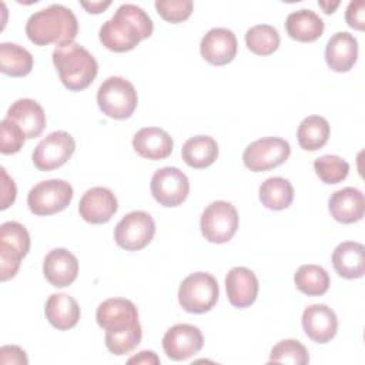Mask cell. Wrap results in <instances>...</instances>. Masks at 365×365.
Returning a JSON list of instances; mask_svg holds the SVG:
<instances>
[{"label": "cell", "instance_id": "52a82bcc", "mask_svg": "<svg viewBox=\"0 0 365 365\" xmlns=\"http://www.w3.org/2000/svg\"><path fill=\"white\" fill-rule=\"evenodd\" d=\"M73 200V187L64 180H47L36 184L27 194V205L36 215L63 211Z\"/></svg>", "mask_w": 365, "mask_h": 365}, {"label": "cell", "instance_id": "1f68e13d", "mask_svg": "<svg viewBox=\"0 0 365 365\" xmlns=\"http://www.w3.org/2000/svg\"><path fill=\"white\" fill-rule=\"evenodd\" d=\"M245 44L257 56H269L279 46V34L274 26L257 24L245 33Z\"/></svg>", "mask_w": 365, "mask_h": 365}, {"label": "cell", "instance_id": "3957f363", "mask_svg": "<svg viewBox=\"0 0 365 365\" xmlns=\"http://www.w3.org/2000/svg\"><path fill=\"white\" fill-rule=\"evenodd\" d=\"M53 64L58 71L63 86L71 91L87 88L98 73L96 58L77 43L56 47L53 51Z\"/></svg>", "mask_w": 365, "mask_h": 365}, {"label": "cell", "instance_id": "8fae6325", "mask_svg": "<svg viewBox=\"0 0 365 365\" xmlns=\"http://www.w3.org/2000/svg\"><path fill=\"white\" fill-rule=\"evenodd\" d=\"M151 194L163 207H177L190 192L187 175L177 167H163L151 177Z\"/></svg>", "mask_w": 365, "mask_h": 365}, {"label": "cell", "instance_id": "d6a6232c", "mask_svg": "<svg viewBox=\"0 0 365 365\" xmlns=\"http://www.w3.org/2000/svg\"><path fill=\"white\" fill-rule=\"evenodd\" d=\"M314 170L319 180L325 184H338L346 178L349 173V164L338 155L325 154L315 160Z\"/></svg>", "mask_w": 365, "mask_h": 365}, {"label": "cell", "instance_id": "8d00e7d4", "mask_svg": "<svg viewBox=\"0 0 365 365\" xmlns=\"http://www.w3.org/2000/svg\"><path fill=\"white\" fill-rule=\"evenodd\" d=\"M143 336V329L137 328L130 332L118 334V335H106V346L114 355H124L131 352L140 344Z\"/></svg>", "mask_w": 365, "mask_h": 365}, {"label": "cell", "instance_id": "6da1fadb", "mask_svg": "<svg viewBox=\"0 0 365 365\" xmlns=\"http://www.w3.org/2000/svg\"><path fill=\"white\" fill-rule=\"evenodd\" d=\"M153 21L150 16L137 4H121L114 16L100 29V41L115 53L133 50L138 43L153 34Z\"/></svg>", "mask_w": 365, "mask_h": 365}, {"label": "cell", "instance_id": "8992f818", "mask_svg": "<svg viewBox=\"0 0 365 365\" xmlns=\"http://www.w3.org/2000/svg\"><path fill=\"white\" fill-rule=\"evenodd\" d=\"M200 228L204 238L212 244L228 242L238 228V212L231 202L214 201L202 212Z\"/></svg>", "mask_w": 365, "mask_h": 365}, {"label": "cell", "instance_id": "4dcf8cb0", "mask_svg": "<svg viewBox=\"0 0 365 365\" xmlns=\"http://www.w3.org/2000/svg\"><path fill=\"white\" fill-rule=\"evenodd\" d=\"M294 282L301 292L311 297H318L328 291L331 281L328 272L322 267L315 264H305L297 269Z\"/></svg>", "mask_w": 365, "mask_h": 365}, {"label": "cell", "instance_id": "ac0fdd59", "mask_svg": "<svg viewBox=\"0 0 365 365\" xmlns=\"http://www.w3.org/2000/svg\"><path fill=\"white\" fill-rule=\"evenodd\" d=\"M225 289L231 305L247 308L255 302L259 285L251 269L245 267H234L225 277Z\"/></svg>", "mask_w": 365, "mask_h": 365}, {"label": "cell", "instance_id": "30bf717a", "mask_svg": "<svg viewBox=\"0 0 365 365\" xmlns=\"http://www.w3.org/2000/svg\"><path fill=\"white\" fill-rule=\"evenodd\" d=\"M96 319L106 331V335H118L141 328L137 307L125 298H110L103 301L97 308Z\"/></svg>", "mask_w": 365, "mask_h": 365}, {"label": "cell", "instance_id": "e575fe53", "mask_svg": "<svg viewBox=\"0 0 365 365\" xmlns=\"http://www.w3.org/2000/svg\"><path fill=\"white\" fill-rule=\"evenodd\" d=\"M27 137L24 131L11 120L3 118L0 121V151L3 154H16L24 145Z\"/></svg>", "mask_w": 365, "mask_h": 365}, {"label": "cell", "instance_id": "ab89813d", "mask_svg": "<svg viewBox=\"0 0 365 365\" xmlns=\"http://www.w3.org/2000/svg\"><path fill=\"white\" fill-rule=\"evenodd\" d=\"M1 364H27L26 352L16 345H6L0 349Z\"/></svg>", "mask_w": 365, "mask_h": 365}, {"label": "cell", "instance_id": "ba28073f", "mask_svg": "<svg viewBox=\"0 0 365 365\" xmlns=\"http://www.w3.org/2000/svg\"><path fill=\"white\" fill-rule=\"evenodd\" d=\"M291 154V145L279 137H264L247 145L242 154L244 165L254 171H268L284 164Z\"/></svg>", "mask_w": 365, "mask_h": 365}, {"label": "cell", "instance_id": "60d3db41", "mask_svg": "<svg viewBox=\"0 0 365 365\" xmlns=\"http://www.w3.org/2000/svg\"><path fill=\"white\" fill-rule=\"evenodd\" d=\"M128 364H160V359L153 351H141L138 355L130 358Z\"/></svg>", "mask_w": 365, "mask_h": 365}, {"label": "cell", "instance_id": "d590c367", "mask_svg": "<svg viewBox=\"0 0 365 365\" xmlns=\"http://www.w3.org/2000/svg\"><path fill=\"white\" fill-rule=\"evenodd\" d=\"M157 13L168 23H181L192 13L191 0H157L154 3Z\"/></svg>", "mask_w": 365, "mask_h": 365}, {"label": "cell", "instance_id": "f1b7e54d", "mask_svg": "<svg viewBox=\"0 0 365 365\" xmlns=\"http://www.w3.org/2000/svg\"><path fill=\"white\" fill-rule=\"evenodd\" d=\"M33 68V56L14 43L0 44V70L11 77L27 76Z\"/></svg>", "mask_w": 365, "mask_h": 365}, {"label": "cell", "instance_id": "4316f807", "mask_svg": "<svg viewBox=\"0 0 365 365\" xmlns=\"http://www.w3.org/2000/svg\"><path fill=\"white\" fill-rule=\"evenodd\" d=\"M181 155L187 165L197 170L207 168L218 157V144L210 135H195L184 143Z\"/></svg>", "mask_w": 365, "mask_h": 365}, {"label": "cell", "instance_id": "7a4b0ae2", "mask_svg": "<svg viewBox=\"0 0 365 365\" xmlns=\"http://www.w3.org/2000/svg\"><path fill=\"white\" fill-rule=\"evenodd\" d=\"M77 33V17L63 4H51L33 13L26 24V34L36 46L56 44L61 47L73 43Z\"/></svg>", "mask_w": 365, "mask_h": 365}, {"label": "cell", "instance_id": "d6986e66", "mask_svg": "<svg viewBox=\"0 0 365 365\" xmlns=\"http://www.w3.org/2000/svg\"><path fill=\"white\" fill-rule=\"evenodd\" d=\"M356 58L358 41L352 34L346 31H338L328 40L325 47V61L332 71H349L356 63Z\"/></svg>", "mask_w": 365, "mask_h": 365}, {"label": "cell", "instance_id": "7402d4cb", "mask_svg": "<svg viewBox=\"0 0 365 365\" xmlns=\"http://www.w3.org/2000/svg\"><path fill=\"white\" fill-rule=\"evenodd\" d=\"M6 118L14 121L27 138L38 137L46 127V114L43 107L31 98H20L7 110Z\"/></svg>", "mask_w": 365, "mask_h": 365}, {"label": "cell", "instance_id": "b9f144b4", "mask_svg": "<svg viewBox=\"0 0 365 365\" xmlns=\"http://www.w3.org/2000/svg\"><path fill=\"white\" fill-rule=\"evenodd\" d=\"M111 3L110 1H91V3H86L83 1L81 6L88 11V13H93V14H97V13H101L103 10H106Z\"/></svg>", "mask_w": 365, "mask_h": 365}, {"label": "cell", "instance_id": "9c48e42d", "mask_svg": "<svg viewBox=\"0 0 365 365\" xmlns=\"http://www.w3.org/2000/svg\"><path fill=\"white\" fill-rule=\"evenodd\" d=\"M155 234V222L145 211H131L114 228L117 245L125 251H138L147 247Z\"/></svg>", "mask_w": 365, "mask_h": 365}, {"label": "cell", "instance_id": "74e56055", "mask_svg": "<svg viewBox=\"0 0 365 365\" xmlns=\"http://www.w3.org/2000/svg\"><path fill=\"white\" fill-rule=\"evenodd\" d=\"M345 20L349 27L362 31L365 27V1H351L345 11Z\"/></svg>", "mask_w": 365, "mask_h": 365}, {"label": "cell", "instance_id": "9a60e30c", "mask_svg": "<svg viewBox=\"0 0 365 365\" xmlns=\"http://www.w3.org/2000/svg\"><path fill=\"white\" fill-rule=\"evenodd\" d=\"M238 43L235 34L222 27L211 29L201 38L200 51L205 61L212 66H225L231 63L237 54Z\"/></svg>", "mask_w": 365, "mask_h": 365}, {"label": "cell", "instance_id": "83f0119b", "mask_svg": "<svg viewBox=\"0 0 365 365\" xmlns=\"http://www.w3.org/2000/svg\"><path fill=\"white\" fill-rule=\"evenodd\" d=\"M259 200L269 210H285L294 200V187L282 177L267 178L259 185Z\"/></svg>", "mask_w": 365, "mask_h": 365}, {"label": "cell", "instance_id": "4fadbf2b", "mask_svg": "<svg viewBox=\"0 0 365 365\" xmlns=\"http://www.w3.org/2000/svg\"><path fill=\"white\" fill-rule=\"evenodd\" d=\"M204 345V338L198 327L191 324H177L171 327L163 336V348L173 361H185Z\"/></svg>", "mask_w": 365, "mask_h": 365}, {"label": "cell", "instance_id": "5bb4252c", "mask_svg": "<svg viewBox=\"0 0 365 365\" xmlns=\"http://www.w3.org/2000/svg\"><path fill=\"white\" fill-rule=\"evenodd\" d=\"M118 202L111 190L94 187L87 190L78 204V212L90 224H104L117 212Z\"/></svg>", "mask_w": 365, "mask_h": 365}, {"label": "cell", "instance_id": "5b68a950", "mask_svg": "<svg viewBox=\"0 0 365 365\" xmlns=\"http://www.w3.org/2000/svg\"><path fill=\"white\" fill-rule=\"evenodd\" d=\"M220 294L217 279L208 272H192L182 279L178 289V302L187 312H208Z\"/></svg>", "mask_w": 365, "mask_h": 365}, {"label": "cell", "instance_id": "e0dca14e", "mask_svg": "<svg viewBox=\"0 0 365 365\" xmlns=\"http://www.w3.org/2000/svg\"><path fill=\"white\" fill-rule=\"evenodd\" d=\"M44 278L56 288H64L74 282L78 274V261L66 248L51 250L43 261Z\"/></svg>", "mask_w": 365, "mask_h": 365}, {"label": "cell", "instance_id": "7bdbcfd3", "mask_svg": "<svg viewBox=\"0 0 365 365\" xmlns=\"http://www.w3.org/2000/svg\"><path fill=\"white\" fill-rule=\"evenodd\" d=\"M318 4H319V7L324 9V11L327 14H329V13L335 11V9L339 6V1H318Z\"/></svg>", "mask_w": 365, "mask_h": 365}, {"label": "cell", "instance_id": "d4e9b609", "mask_svg": "<svg viewBox=\"0 0 365 365\" xmlns=\"http://www.w3.org/2000/svg\"><path fill=\"white\" fill-rule=\"evenodd\" d=\"M44 314L54 328L67 331L77 325L80 319V307L68 294H51L46 301Z\"/></svg>", "mask_w": 365, "mask_h": 365}, {"label": "cell", "instance_id": "2e32d148", "mask_svg": "<svg viewBox=\"0 0 365 365\" xmlns=\"http://www.w3.org/2000/svg\"><path fill=\"white\" fill-rule=\"evenodd\" d=\"M301 322L307 336L318 344L331 341L338 329L336 315L325 304H314L305 308Z\"/></svg>", "mask_w": 365, "mask_h": 365}, {"label": "cell", "instance_id": "603a6c76", "mask_svg": "<svg viewBox=\"0 0 365 365\" xmlns=\"http://www.w3.org/2000/svg\"><path fill=\"white\" fill-rule=\"evenodd\" d=\"M332 265L336 274L346 279L361 278L365 272V248L355 241H344L332 252Z\"/></svg>", "mask_w": 365, "mask_h": 365}, {"label": "cell", "instance_id": "277c9868", "mask_svg": "<svg viewBox=\"0 0 365 365\" xmlns=\"http://www.w3.org/2000/svg\"><path fill=\"white\" fill-rule=\"evenodd\" d=\"M97 103L103 114L114 120H125L134 113L138 97L134 86L123 77H108L97 91Z\"/></svg>", "mask_w": 365, "mask_h": 365}, {"label": "cell", "instance_id": "f546056e", "mask_svg": "<svg viewBox=\"0 0 365 365\" xmlns=\"http://www.w3.org/2000/svg\"><path fill=\"white\" fill-rule=\"evenodd\" d=\"M297 138L302 150L317 151L322 148L329 138V123L321 115H309L301 121Z\"/></svg>", "mask_w": 365, "mask_h": 365}, {"label": "cell", "instance_id": "f35d334b", "mask_svg": "<svg viewBox=\"0 0 365 365\" xmlns=\"http://www.w3.org/2000/svg\"><path fill=\"white\" fill-rule=\"evenodd\" d=\"M16 185L14 181L7 175L6 170L1 168V210H6L16 200Z\"/></svg>", "mask_w": 365, "mask_h": 365}, {"label": "cell", "instance_id": "836d02e7", "mask_svg": "<svg viewBox=\"0 0 365 365\" xmlns=\"http://www.w3.org/2000/svg\"><path fill=\"white\" fill-rule=\"evenodd\" d=\"M292 364V365H307L309 362V355L307 348L295 339L279 341L269 354V364Z\"/></svg>", "mask_w": 365, "mask_h": 365}, {"label": "cell", "instance_id": "cb8c5ba5", "mask_svg": "<svg viewBox=\"0 0 365 365\" xmlns=\"http://www.w3.org/2000/svg\"><path fill=\"white\" fill-rule=\"evenodd\" d=\"M30 250V235L17 221L3 222L0 227V258L7 262H21Z\"/></svg>", "mask_w": 365, "mask_h": 365}, {"label": "cell", "instance_id": "7c38bea8", "mask_svg": "<svg viewBox=\"0 0 365 365\" xmlns=\"http://www.w3.org/2000/svg\"><path fill=\"white\" fill-rule=\"evenodd\" d=\"M76 150L74 138L66 131L50 133L33 151V163L40 171H51L66 164Z\"/></svg>", "mask_w": 365, "mask_h": 365}, {"label": "cell", "instance_id": "44dd1931", "mask_svg": "<svg viewBox=\"0 0 365 365\" xmlns=\"http://www.w3.org/2000/svg\"><path fill=\"white\" fill-rule=\"evenodd\" d=\"M328 208L335 221L342 224L356 222L364 217V194L354 187L341 188L331 195Z\"/></svg>", "mask_w": 365, "mask_h": 365}, {"label": "cell", "instance_id": "484cf974", "mask_svg": "<svg viewBox=\"0 0 365 365\" xmlns=\"http://www.w3.org/2000/svg\"><path fill=\"white\" fill-rule=\"evenodd\" d=\"M285 29L291 38L302 43L315 41L324 33L322 19L309 9H301L288 14Z\"/></svg>", "mask_w": 365, "mask_h": 365}, {"label": "cell", "instance_id": "ffe728a7", "mask_svg": "<svg viewBox=\"0 0 365 365\" xmlns=\"http://www.w3.org/2000/svg\"><path fill=\"white\" fill-rule=\"evenodd\" d=\"M174 143L167 131L158 127H144L133 137V148L147 160H164L173 151Z\"/></svg>", "mask_w": 365, "mask_h": 365}]
</instances>
